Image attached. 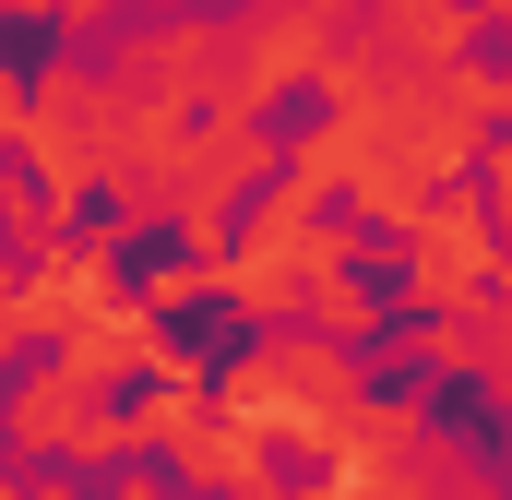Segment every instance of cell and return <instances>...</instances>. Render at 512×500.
Instances as JSON below:
<instances>
[{
	"label": "cell",
	"mask_w": 512,
	"mask_h": 500,
	"mask_svg": "<svg viewBox=\"0 0 512 500\" xmlns=\"http://www.w3.org/2000/svg\"><path fill=\"white\" fill-rule=\"evenodd\" d=\"M0 500H72V489H60V477H12Z\"/></svg>",
	"instance_id": "cell-2"
},
{
	"label": "cell",
	"mask_w": 512,
	"mask_h": 500,
	"mask_svg": "<svg viewBox=\"0 0 512 500\" xmlns=\"http://www.w3.org/2000/svg\"><path fill=\"white\" fill-rule=\"evenodd\" d=\"M405 239H417V274H405V298H417V310L477 298V274H489V227H477L465 203H417V215H405Z\"/></svg>",
	"instance_id": "cell-1"
},
{
	"label": "cell",
	"mask_w": 512,
	"mask_h": 500,
	"mask_svg": "<svg viewBox=\"0 0 512 500\" xmlns=\"http://www.w3.org/2000/svg\"><path fill=\"white\" fill-rule=\"evenodd\" d=\"M489 12H501V24H512V0H489Z\"/></svg>",
	"instance_id": "cell-3"
}]
</instances>
